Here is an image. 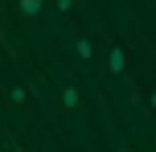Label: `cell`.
Returning <instances> with one entry per match:
<instances>
[{
  "label": "cell",
  "instance_id": "277c9868",
  "mask_svg": "<svg viewBox=\"0 0 156 152\" xmlns=\"http://www.w3.org/2000/svg\"><path fill=\"white\" fill-rule=\"evenodd\" d=\"M16 12H21L25 21H37V16L45 12V0H16Z\"/></svg>",
  "mask_w": 156,
  "mask_h": 152
},
{
  "label": "cell",
  "instance_id": "6da1fadb",
  "mask_svg": "<svg viewBox=\"0 0 156 152\" xmlns=\"http://www.w3.org/2000/svg\"><path fill=\"white\" fill-rule=\"evenodd\" d=\"M127 66H132V45H127V41H107L103 74H107V78H119V74H127Z\"/></svg>",
  "mask_w": 156,
  "mask_h": 152
},
{
  "label": "cell",
  "instance_id": "8992f818",
  "mask_svg": "<svg viewBox=\"0 0 156 152\" xmlns=\"http://www.w3.org/2000/svg\"><path fill=\"white\" fill-rule=\"evenodd\" d=\"M74 4H78V0H54V8H58L62 16H70V12H74Z\"/></svg>",
  "mask_w": 156,
  "mask_h": 152
},
{
  "label": "cell",
  "instance_id": "3957f363",
  "mask_svg": "<svg viewBox=\"0 0 156 152\" xmlns=\"http://www.w3.org/2000/svg\"><path fill=\"white\" fill-rule=\"evenodd\" d=\"M58 99H62V111H78V107H82V95H78L74 82H62V87H58Z\"/></svg>",
  "mask_w": 156,
  "mask_h": 152
},
{
  "label": "cell",
  "instance_id": "52a82bcc",
  "mask_svg": "<svg viewBox=\"0 0 156 152\" xmlns=\"http://www.w3.org/2000/svg\"><path fill=\"white\" fill-rule=\"evenodd\" d=\"M148 107H152V111H156V90H152V95H148Z\"/></svg>",
  "mask_w": 156,
  "mask_h": 152
},
{
  "label": "cell",
  "instance_id": "7a4b0ae2",
  "mask_svg": "<svg viewBox=\"0 0 156 152\" xmlns=\"http://www.w3.org/2000/svg\"><path fill=\"white\" fill-rule=\"evenodd\" d=\"M0 99H4V111H25V107H29V90L25 87H4Z\"/></svg>",
  "mask_w": 156,
  "mask_h": 152
},
{
  "label": "cell",
  "instance_id": "5b68a950",
  "mask_svg": "<svg viewBox=\"0 0 156 152\" xmlns=\"http://www.w3.org/2000/svg\"><path fill=\"white\" fill-rule=\"evenodd\" d=\"M74 54H78V62H82V66H86V62H94V41H90V37H78Z\"/></svg>",
  "mask_w": 156,
  "mask_h": 152
}]
</instances>
